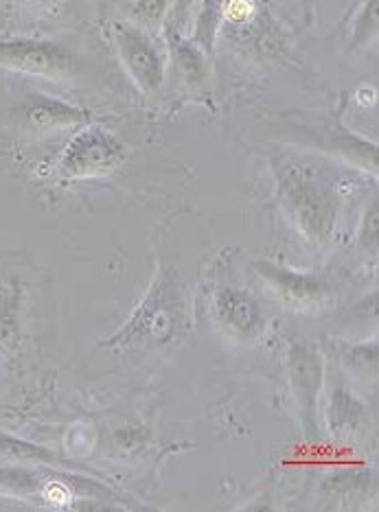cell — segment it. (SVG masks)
<instances>
[{"mask_svg":"<svg viewBox=\"0 0 379 512\" xmlns=\"http://www.w3.org/2000/svg\"><path fill=\"white\" fill-rule=\"evenodd\" d=\"M123 151L125 149L117 138L93 127V130H86L73 138L64 154L62 169L66 176L73 178L103 176L119 165Z\"/></svg>","mask_w":379,"mask_h":512,"instance_id":"cell-1","label":"cell"},{"mask_svg":"<svg viewBox=\"0 0 379 512\" xmlns=\"http://www.w3.org/2000/svg\"><path fill=\"white\" fill-rule=\"evenodd\" d=\"M0 64L33 75L64 77L73 68V57L60 44L0 42Z\"/></svg>","mask_w":379,"mask_h":512,"instance_id":"cell-2","label":"cell"},{"mask_svg":"<svg viewBox=\"0 0 379 512\" xmlns=\"http://www.w3.org/2000/svg\"><path fill=\"white\" fill-rule=\"evenodd\" d=\"M117 44L125 66H128L132 77L139 81V86L143 90L158 88L160 81H163V68H160V62L156 53L152 51V46H149L139 33H134L130 29L117 31Z\"/></svg>","mask_w":379,"mask_h":512,"instance_id":"cell-3","label":"cell"},{"mask_svg":"<svg viewBox=\"0 0 379 512\" xmlns=\"http://www.w3.org/2000/svg\"><path fill=\"white\" fill-rule=\"evenodd\" d=\"M217 316L224 327L239 335H250L259 329V309L255 302L239 292H224L217 298Z\"/></svg>","mask_w":379,"mask_h":512,"instance_id":"cell-4","label":"cell"},{"mask_svg":"<svg viewBox=\"0 0 379 512\" xmlns=\"http://www.w3.org/2000/svg\"><path fill=\"white\" fill-rule=\"evenodd\" d=\"M25 119L31 130L51 132L57 130V127H66L82 121V112H77L71 106H64L60 101L31 97L25 108Z\"/></svg>","mask_w":379,"mask_h":512,"instance_id":"cell-5","label":"cell"},{"mask_svg":"<svg viewBox=\"0 0 379 512\" xmlns=\"http://www.w3.org/2000/svg\"><path fill=\"white\" fill-rule=\"evenodd\" d=\"M263 278L274 285V289L298 307H312L320 300V287L316 281L307 276H296L283 270H272V267H261Z\"/></svg>","mask_w":379,"mask_h":512,"instance_id":"cell-6","label":"cell"},{"mask_svg":"<svg viewBox=\"0 0 379 512\" xmlns=\"http://www.w3.org/2000/svg\"><path fill=\"white\" fill-rule=\"evenodd\" d=\"M0 458L14 462H36V464H66L60 456H55L49 449L31 445L14 436L0 432Z\"/></svg>","mask_w":379,"mask_h":512,"instance_id":"cell-7","label":"cell"},{"mask_svg":"<svg viewBox=\"0 0 379 512\" xmlns=\"http://www.w3.org/2000/svg\"><path fill=\"white\" fill-rule=\"evenodd\" d=\"M36 484V477L22 469L0 471V493H29Z\"/></svg>","mask_w":379,"mask_h":512,"instance_id":"cell-8","label":"cell"},{"mask_svg":"<svg viewBox=\"0 0 379 512\" xmlns=\"http://www.w3.org/2000/svg\"><path fill=\"white\" fill-rule=\"evenodd\" d=\"M44 497H47L49 502H53V504H66L68 497H71V493H68L62 484L51 482L47 488H44Z\"/></svg>","mask_w":379,"mask_h":512,"instance_id":"cell-9","label":"cell"},{"mask_svg":"<svg viewBox=\"0 0 379 512\" xmlns=\"http://www.w3.org/2000/svg\"><path fill=\"white\" fill-rule=\"evenodd\" d=\"M250 5L248 3H233L228 5V16H235V18H246L250 14Z\"/></svg>","mask_w":379,"mask_h":512,"instance_id":"cell-10","label":"cell"}]
</instances>
